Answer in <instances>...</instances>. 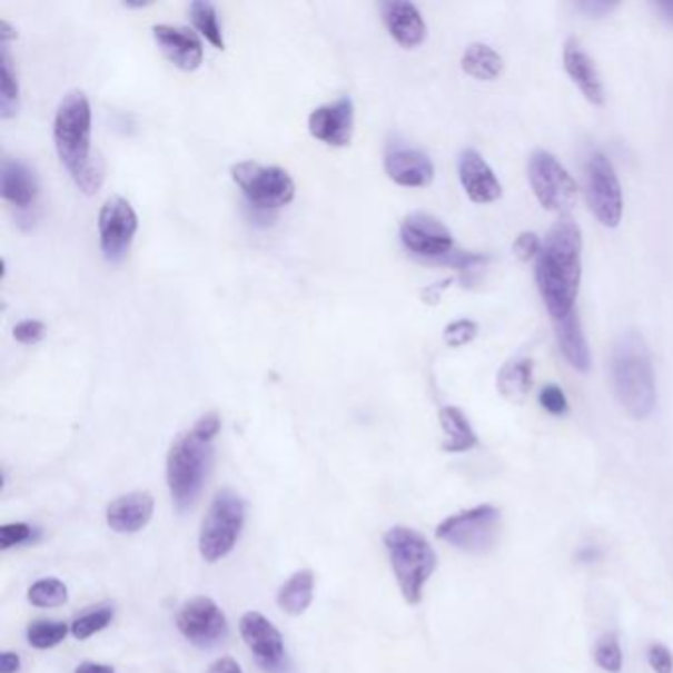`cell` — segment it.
Segmentation results:
<instances>
[{"label": "cell", "mask_w": 673, "mask_h": 673, "mask_svg": "<svg viewBox=\"0 0 673 673\" xmlns=\"http://www.w3.org/2000/svg\"><path fill=\"white\" fill-rule=\"evenodd\" d=\"M44 323L34 320V318H28V320L18 323L17 326H14V330H12L14 340L20 342V344H24V346H34V344H38V342L44 338Z\"/></svg>", "instance_id": "obj_38"}, {"label": "cell", "mask_w": 673, "mask_h": 673, "mask_svg": "<svg viewBox=\"0 0 673 673\" xmlns=\"http://www.w3.org/2000/svg\"><path fill=\"white\" fill-rule=\"evenodd\" d=\"M70 630L68 624L61 621L30 622L27 630L28 644L36 650H50L61 644Z\"/></svg>", "instance_id": "obj_31"}, {"label": "cell", "mask_w": 673, "mask_h": 673, "mask_svg": "<svg viewBox=\"0 0 673 673\" xmlns=\"http://www.w3.org/2000/svg\"><path fill=\"white\" fill-rule=\"evenodd\" d=\"M76 673H115V670L111 665L86 662V664L78 665Z\"/></svg>", "instance_id": "obj_46"}, {"label": "cell", "mask_w": 673, "mask_h": 673, "mask_svg": "<svg viewBox=\"0 0 673 673\" xmlns=\"http://www.w3.org/2000/svg\"><path fill=\"white\" fill-rule=\"evenodd\" d=\"M583 277V236L573 219L563 218L550 229L535 259V280L553 323L575 313Z\"/></svg>", "instance_id": "obj_1"}, {"label": "cell", "mask_w": 673, "mask_h": 673, "mask_svg": "<svg viewBox=\"0 0 673 673\" xmlns=\"http://www.w3.org/2000/svg\"><path fill=\"white\" fill-rule=\"evenodd\" d=\"M647 664L656 673H673V654L670 647L654 642L646 650Z\"/></svg>", "instance_id": "obj_39"}, {"label": "cell", "mask_w": 673, "mask_h": 673, "mask_svg": "<svg viewBox=\"0 0 673 673\" xmlns=\"http://www.w3.org/2000/svg\"><path fill=\"white\" fill-rule=\"evenodd\" d=\"M577 9L588 18L611 17L614 10L618 9V2H606V0H585L577 2Z\"/></svg>", "instance_id": "obj_40"}, {"label": "cell", "mask_w": 673, "mask_h": 673, "mask_svg": "<svg viewBox=\"0 0 673 673\" xmlns=\"http://www.w3.org/2000/svg\"><path fill=\"white\" fill-rule=\"evenodd\" d=\"M32 534L34 530L28 524H7L0 527V550L7 551L10 547H17L22 543L32 542Z\"/></svg>", "instance_id": "obj_36"}, {"label": "cell", "mask_w": 673, "mask_h": 673, "mask_svg": "<svg viewBox=\"0 0 673 673\" xmlns=\"http://www.w3.org/2000/svg\"><path fill=\"white\" fill-rule=\"evenodd\" d=\"M611 376L622 409L634 419H646L656 407V376L644 336L622 334L612 348Z\"/></svg>", "instance_id": "obj_3"}, {"label": "cell", "mask_w": 673, "mask_h": 673, "mask_svg": "<svg viewBox=\"0 0 673 673\" xmlns=\"http://www.w3.org/2000/svg\"><path fill=\"white\" fill-rule=\"evenodd\" d=\"M532 379H534V362L530 358H517L507 362L506 366L499 369L496 385L504 399L522 403L532 389Z\"/></svg>", "instance_id": "obj_26"}, {"label": "cell", "mask_w": 673, "mask_h": 673, "mask_svg": "<svg viewBox=\"0 0 673 673\" xmlns=\"http://www.w3.org/2000/svg\"><path fill=\"white\" fill-rule=\"evenodd\" d=\"M0 192L12 206L27 210L38 198V178L34 170H30L22 160L4 158L0 170Z\"/></svg>", "instance_id": "obj_22"}, {"label": "cell", "mask_w": 673, "mask_h": 673, "mask_svg": "<svg viewBox=\"0 0 673 673\" xmlns=\"http://www.w3.org/2000/svg\"><path fill=\"white\" fill-rule=\"evenodd\" d=\"M595 662L601 670L608 673H621L624 657H622L621 642L614 632H606L596 640Z\"/></svg>", "instance_id": "obj_33"}, {"label": "cell", "mask_w": 673, "mask_h": 673, "mask_svg": "<svg viewBox=\"0 0 673 673\" xmlns=\"http://www.w3.org/2000/svg\"><path fill=\"white\" fill-rule=\"evenodd\" d=\"M399 239L409 254L423 261L441 263L456 249L451 229L425 211H413L403 219Z\"/></svg>", "instance_id": "obj_14"}, {"label": "cell", "mask_w": 673, "mask_h": 673, "mask_svg": "<svg viewBox=\"0 0 673 673\" xmlns=\"http://www.w3.org/2000/svg\"><path fill=\"white\" fill-rule=\"evenodd\" d=\"M152 36L157 40L158 48L175 63L176 68L184 71H194L200 68L204 61V46L198 36L188 28L170 27V24H158L152 28Z\"/></svg>", "instance_id": "obj_19"}, {"label": "cell", "mask_w": 673, "mask_h": 673, "mask_svg": "<svg viewBox=\"0 0 673 673\" xmlns=\"http://www.w3.org/2000/svg\"><path fill=\"white\" fill-rule=\"evenodd\" d=\"M563 66L568 73V78L573 79V83L581 89V93L585 96L588 103L593 106H604V86L601 73L596 70L595 61L591 60V56L585 52V48L581 46L577 38H568L563 50Z\"/></svg>", "instance_id": "obj_20"}, {"label": "cell", "mask_w": 673, "mask_h": 673, "mask_svg": "<svg viewBox=\"0 0 673 673\" xmlns=\"http://www.w3.org/2000/svg\"><path fill=\"white\" fill-rule=\"evenodd\" d=\"M53 145L61 165L83 194H96L103 184V162L91 155V106L83 91L61 99L53 119Z\"/></svg>", "instance_id": "obj_2"}, {"label": "cell", "mask_w": 673, "mask_h": 673, "mask_svg": "<svg viewBox=\"0 0 673 673\" xmlns=\"http://www.w3.org/2000/svg\"><path fill=\"white\" fill-rule=\"evenodd\" d=\"M502 527V514L492 504L464 509L437 525L438 540L468 555H486L496 547Z\"/></svg>", "instance_id": "obj_7"}, {"label": "cell", "mask_w": 673, "mask_h": 673, "mask_svg": "<svg viewBox=\"0 0 673 673\" xmlns=\"http://www.w3.org/2000/svg\"><path fill=\"white\" fill-rule=\"evenodd\" d=\"M448 285H453V279H445L441 280V283H435V285H428L427 289L420 293V297H423V300L427 305H437L438 300H441V295L448 289Z\"/></svg>", "instance_id": "obj_42"}, {"label": "cell", "mask_w": 673, "mask_h": 673, "mask_svg": "<svg viewBox=\"0 0 673 673\" xmlns=\"http://www.w3.org/2000/svg\"><path fill=\"white\" fill-rule=\"evenodd\" d=\"M553 324H555V336H557L561 354L567 359L568 366L581 374H588L593 367V359H591V350H588L577 310Z\"/></svg>", "instance_id": "obj_23"}, {"label": "cell", "mask_w": 673, "mask_h": 673, "mask_svg": "<svg viewBox=\"0 0 673 673\" xmlns=\"http://www.w3.org/2000/svg\"><path fill=\"white\" fill-rule=\"evenodd\" d=\"M190 18H192L194 27L200 32L214 48L224 50L226 48V40H224V32L219 27L218 10L206 0H196L190 4Z\"/></svg>", "instance_id": "obj_29"}, {"label": "cell", "mask_w": 673, "mask_h": 673, "mask_svg": "<svg viewBox=\"0 0 673 673\" xmlns=\"http://www.w3.org/2000/svg\"><path fill=\"white\" fill-rule=\"evenodd\" d=\"M308 131L328 147H348L354 135V101L342 96L308 115Z\"/></svg>", "instance_id": "obj_16"}, {"label": "cell", "mask_w": 673, "mask_h": 673, "mask_svg": "<svg viewBox=\"0 0 673 673\" xmlns=\"http://www.w3.org/2000/svg\"><path fill=\"white\" fill-rule=\"evenodd\" d=\"M385 551L397 585L409 604L423 601V591L437 568V553L425 535L407 525H395L384 535Z\"/></svg>", "instance_id": "obj_5"}, {"label": "cell", "mask_w": 673, "mask_h": 673, "mask_svg": "<svg viewBox=\"0 0 673 673\" xmlns=\"http://www.w3.org/2000/svg\"><path fill=\"white\" fill-rule=\"evenodd\" d=\"M208 673H244L234 657H219L210 665Z\"/></svg>", "instance_id": "obj_43"}, {"label": "cell", "mask_w": 673, "mask_h": 673, "mask_svg": "<svg viewBox=\"0 0 673 673\" xmlns=\"http://www.w3.org/2000/svg\"><path fill=\"white\" fill-rule=\"evenodd\" d=\"M231 180L241 190L245 200L257 210H279L295 200V180L280 167H265L254 160H244L231 167Z\"/></svg>", "instance_id": "obj_8"}, {"label": "cell", "mask_w": 673, "mask_h": 673, "mask_svg": "<svg viewBox=\"0 0 673 673\" xmlns=\"http://www.w3.org/2000/svg\"><path fill=\"white\" fill-rule=\"evenodd\" d=\"M438 420L445 433V443H443L445 453L458 455L478 446V437L463 409H458L455 405H446L438 412Z\"/></svg>", "instance_id": "obj_24"}, {"label": "cell", "mask_w": 673, "mask_h": 673, "mask_svg": "<svg viewBox=\"0 0 673 673\" xmlns=\"http://www.w3.org/2000/svg\"><path fill=\"white\" fill-rule=\"evenodd\" d=\"M542 239L534 231H522L512 245V249L519 261L527 263L537 259V255L542 251Z\"/></svg>", "instance_id": "obj_37"}, {"label": "cell", "mask_w": 673, "mask_h": 673, "mask_svg": "<svg viewBox=\"0 0 673 673\" xmlns=\"http://www.w3.org/2000/svg\"><path fill=\"white\" fill-rule=\"evenodd\" d=\"M12 38H17L14 28L10 27L7 20H2V22H0V40H2V44H9Z\"/></svg>", "instance_id": "obj_48"}, {"label": "cell", "mask_w": 673, "mask_h": 673, "mask_svg": "<svg viewBox=\"0 0 673 673\" xmlns=\"http://www.w3.org/2000/svg\"><path fill=\"white\" fill-rule=\"evenodd\" d=\"M577 557L581 563H593V561L601 557V551L596 550V547H583V550L578 551Z\"/></svg>", "instance_id": "obj_47"}, {"label": "cell", "mask_w": 673, "mask_h": 673, "mask_svg": "<svg viewBox=\"0 0 673 673\" xmlns=\"http://www.w3.org/2000/svg\"><path fill=\"white\" fill-rule=\"evenodd\" d=\"M315 598V573L310 568L297 571L277 593V604L290 616H300Z\"/></svg>", "instance_id": "obj_25"}, {"label": "cell", "mask_w": 673, "mask_h": 673, "mask_svg": "<svg viewBox=\"0 0 673 673\" xmlns=\"http://www.w3.org/2000/svg\"><path fill=\"white\" fill-rule=\"evenodd\" d=\"M458 178L474 204H492L502 196V182L481 152L466 149L458 157Z\"/></svg>", "instance_id": "obj_17"}, {"label": "cell", "mask_w": 673, "mask_h": 673, "mask_svg": "<svg viewBox=\"0 0 673 673\" xmlns=\"http://www.w3.org/2000/svg\"><path fill=\"white\" fill-rule=\"evenodd\" d=\"M527 178L543 210L567 214L577 204V182L547 150H535L530 157Z\"/></svg>", "instance_id": "obj_9"}, {"label": "cell", "mask_w": 673, "mask_h": 673, "mask_svg": "<svg viewBox=\"0 0 673 673\" xmlns=\"http://www.w3.org/2000/svg\"><path fill=\"white\" fill-rule=\"evenodd\" d=\"M384 167L387 176L403 188H425L435 178V167L428 155L403 140H392L387 145Z\"/></svg>", "instance_id": "obj_15"}, {"label": "cell", "mask_w": 673, "mask_h": 673, "mask_svg": "<svg viewBox=\"0 0 673 673\" xmlns=\"http://www.w3.org/2000/svg\"><path fill=\"white\" fill-rule=\"evenodd\" d=\"M245 524V502L234 489H221L211 499L200 527V555L208 563L228 557L236 550Z\"/></svg>", "instance_id": "obj_6"}, {"label": "cell", "mask_w": 673, "mask_h": 673, "mask_svg": "<svg viewBox=\"0 0 673 673\" xmlns=\"http://www.w3.org/2000/svg\"><path fill=\"white\" fill-rule=\"evenodd\" d=\"M192 428L200 437L214 441V438L218 437L219 428H221V419H219V415L216 412L206 413V415H201L200 419L194 423Z\"/></svg>", "instance_id": "obj_41"}, {"label": "cell", "mask_w": 673, "mask_h": 673, "mask_svg": "<svg viewBox=\"0 0 673 673\" xmlns=\"http://www.w3.org/2000/svg\"><path fill=\"white\" fill-rule=\"evenodd\" d=\"M155 514V498L149 492H131L107 507V525L115 534H137L149 525Z\"/></svg>", "instance_id": "obj_21"}, {"label": "cell", "mask_w": 673, "mask_h": 673, "mask_svg": "<svg viewBox=\"0 0 673 673\" xmlns=\"http://www.w3.org/2000/svg\"><path fill=\"white\" fill-rule=\"evenodd\" d=\"M540 405L553 417H563L568 413L567 395L560 385L547 384L540 392Z\"/></svg>", "instance_id": "obj_35"}, {"label": "cell", "mask_w": 673, "mask_h": 673, "mask_svg": "<svg viewBox=\"0 0 673 673\" xmlns=\"http://www.w3.org/2000/svg\"><path fill=\"white\" fill-rule=\"evenodd\" d=\"M652 9L656 10L660 20H664L667 27H673V0H665V2H654Z\"/></svg>", "instance_id": "obj_45"}, {"label": "cell", "mask_w": 673, "mask_h": 673, "mask_svg": "<svg viewBox=\"0 0 673 673\" xmlns=\"http://www.w3.org/2000/svg\"><path fill=\"white\" fill-rule=\"evenodd\" d=\"M245 646L265 673H295L279 629L259 612H245L239 621Z\"/></svg>", "instance_id": "obj_12"}, {"label": "cell", "mask_w": 673, "mask_h": 673, "mask_svg": "<svg viewBox=\"0 0 673 673\" xmlns=\"http://www.w3.org/2000/svg\"><path fill=\"white\" fill-rule=\"evenodd\" d=\"M176 626L184 639L200 650L218 647L229 634L228 618L210 596L186 601L176 614Z\"/></svg>", "instance_id": "obj_11"}, {"label": "cell", "mask_w": 673, "mask_h": 673, "mask_svg": "<svg viewBox=\"0 0 673 673\" xmlns=\"http://www.w3.org/2000/svg\"><path fill=\"white\" fill-rule=\"evenodd\" d=\"M463 71L478 81H494L504 73V58L488 44H471L463 53L461 60Z\"/></svg>", "instance_id": "obj_27"}, {"label": "cell", "mask_w": 673, "mask_h": 673, "mask_svg": "<svg viewBox=\"0 0 673 673\" xmlns=\"http://www.w3.org/2000/svg\"><path fill=\"white\" fill-rule=\"evenodd\" d=\"M20 656L17 652H2L0 656V673H18L20 672Z\"/></svg>", "instance_id": "obj_44"}, {"label": "cell", "mask_w": 673, "mask_h": 673, "mask_svg": "<svg viewBox=\"0 0 673 673\" xmlns=\"http://www.w3.org/2000/svg\"><path fill=\"white\" fill-rule=\"evenodd\" d=\"M214 463V441L200 437L194 428L175 438L167 456L170 498L178 512H186L200 498Z\"/></svg>", "instance_id": "obj_4"}, {"label": "cell", "mask_w": 673, "mask_h": 673, "mask_svg": "<svg viewBox=\"0 0 673 673\" xmlns=\"http://www.w3.org/2000/svg\"><path fill=\"white\" fill-rule=\"evenodd\" d=\"M28 603L38 608H56L68 603V586L60 578H40L28 588Z\"/></svg>", "instance_id": "obj_32"}, {"label": "cell", "mask_w": 673, "mask_h": 673, "mask_svg": "<svg viewBox=\"0 0 673 673\" xmlns=\"http://www.w3.org/2000/svg\"><path fill=\"white\" fill-rule=\"evenodd\" d=\"M20 109V86L17 70L10 58L9 44H2L0 50V117L10 119Z\"/></svg>", "instance_id": "obj_28"}, {"label": "cell", "mask_w": 673, "mask_h": 673, "mask_svg": "<svg viewBox=\"0 0 673 673\" xmlns=\"http://www.w3.org/2000/svg\"><path fill=\"white\" fill-rule=\"evenodd\" d=\"M379 9H382V18H384L387 32L402 48L412 50L425 42L427 24L413 2L387 0V2H382Z\"/></svg>", "instance_id": "obj_18"}, {"label": "cell", "mask_w": 673, "mask_h": 673, "mask_svg": "<svg viewBox=\"0 0 673 673\" xmlns=\"http://www.w3.org/2000/svg\"><path fill=\"white\" fill-rule=\"evenodd\" d=\"M115 618V608L109 604L93 606L89 611L81 612L76 621L71 622V634L76 640H88L106 630Z\"/></svg>", "instance_id": "obj_30"}, {"label": "cell", "mask_w": 673, "mask_h": 673, "mask_svg": "<svg viewBox=\"0 0 673 673\" xmlns=\"http://www.w3.org/2000/svg\"><path fill=\"white\" fill-rule=\"evenodd\" d=\"M97 229H99V247L107 261H122L129 254L139 229V218L131 201L125 200L121 196L107 198L99 210Z\"/></svg>", "instance_id": "obj_13"}, {"label": "cell", "mask_w": 673, "mask_h": 673, "mask_svg": "<svg viewBox=\"0 0 673 673\" xmlns=\"http://www.w3.org/2000/svg\"><path fill=\"white\" fill-rule=\"evenodd\" d=\"M476 336H478V324L471 318H461L446 326L443 340L448 348H463L466 344H471Z\"/></svg>", "instance_id": "obj_34"}, {"label": "cell", "mask_w": 673, "mask_h": 673, "mask_svg": "<svg viewBox=\"0 0 673 673\" xmlns=\"http://www.w3.org/2000/svg\"><path fill=\"white\" fill-rule=\"evenodd\" d=\"M585 176L591 211L604 228H618L624 211L621 180L601 150H593L586 158Z\"/></svg>", "instance_id": "obj_10"}]
</instances>
